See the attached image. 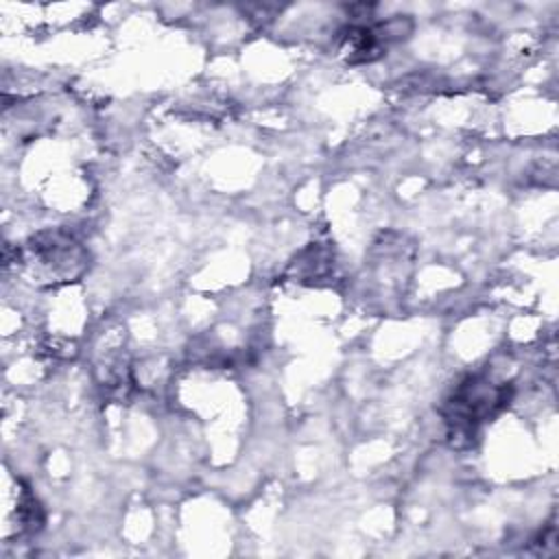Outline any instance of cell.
I'll list each match as a JSON object with an SVG mask.
<instances>
[{
    "label": "cell",
    "mask_w": 559,
    "mask_h": 559,
    "mask_svg": "<svg viewBox=\"0 0 559 559\" xmlns=\"http://www.w3.org/2000/svg\"><path fill=\"white\" fill-rule=\"evenodd\" d=\"M507 404V384H496L487 376H467L445 400L443 415L450 437H472L485 419L493 417Z\"/></svg>",
    "instance_id": "1"
}]
</instances>
